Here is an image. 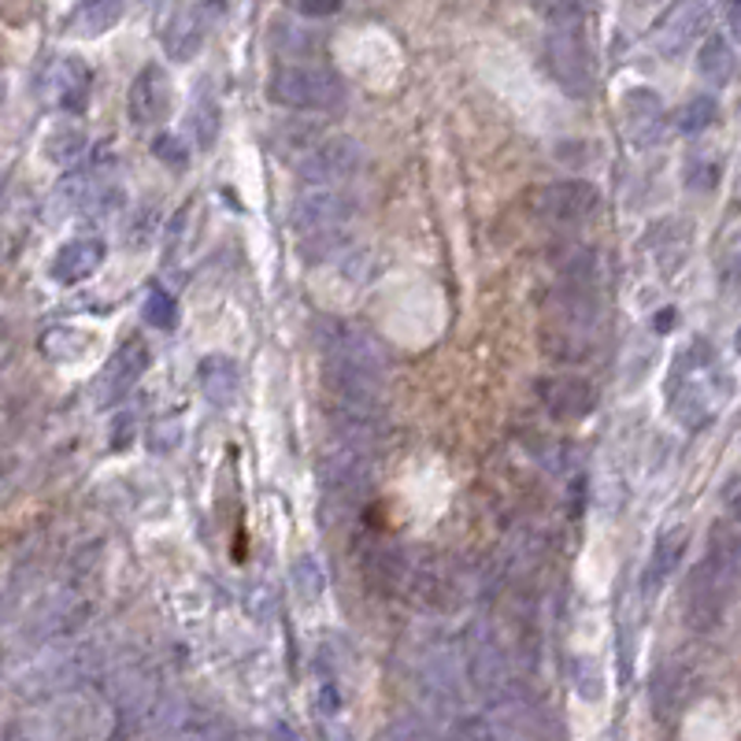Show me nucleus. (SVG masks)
Segmentation results:
<instances>
[{
	"instance_id": "ea45409f",
	"label": "nucleus",
	"mask_w": 741,
	"mask_h": 741,
	"mask_svg": "<svg viewBox=\"0 0 741 741\" xmlns=\"http://www.w3.org/2000/svg\"><path fill=\"white\" fill-rule=\"evenodd\" d=\"M338 8H341L338 0H304V4H297V12L312 15V20H319V15H334Z\"/></svg>"
},
{
	"instance_id": "f257e3e1",
	"label": "nucleus",
	"mask_w": 741,
	"mask_h": 741,
	"mask_svg": "<svg viewBox=\"0 0 741 741\" xmlns=\"http://www.w3.org/2000/svg\"><path fill=\"white\" fill-rule=\"evenodd\" d=\"M741 582V535L727 519H719L708 535V553L686 578V623L698 635H712L727 619Z\"/></svg>"
},
{
	"instance_id": "c85d7f7f",
	"label": "nucleus",
	"mask_w": 741,
	"mask_h": 741,
	"mask_svg": "<svg viewBox=\"0 0 741 741\" xmlns=\"http://www.w3.org/2000/svg\"><path fill=\"white\" fill-rule=\"evenodd\" d=\"M123 20V4L120 0H89V4L75 8L67 20V30L78 38H101L104 30H112Z\"/></svg>"
},
{
	"instance_id": "f03ea898",
	"label": "nucleus",
	"mask_w": 741,
	"mask_h": 741,
	"mask_svg": "<svg viewBox=\"0 0 741 741\" xmlns=\"http://www.w3.org/2000/svg\"><path fill=\"white\" fill-rule=\"evenodd\" d=\"M267 97L286 112L323 115L346 101V86L323 63H275L267 75Z\"/></svg>"
},
{
	"instance_id": "6e6552de",
	"label": "nucleus",
	"mask_w": 741,
	"mask_h": 741,
	"mask_svg": "<svg viewBox=\"0 0 741 741\" xmlns=\"http://www.w3.org/2000/svg\"><path fill=\"white\" fill-rule=\"evenodd\" d=\"M545 71L567 97L593 93V60L582 26H549L545 34Z\"/></svg>"
},
{
	"instance_id": "37998d69",
	"label": "nucleus",
	"mask_w": 741,
	"mask_h": 741,
	"mask_svg": "<svg viewBox=\"0 0 741 741\" xmlns=\"http://www.w3.org/2000/svg\"><path fill=\"white\" fill-rule=\"evenodd\" d=\"M727 30H730V38L741 41V0L727 8Z\"/></svg>"
},
{
	"instance_id": "4be33fe9",
	"label": "nucleus",
	"mask_w": 741,
	"mask_h": 741,
	"mask_svg": "<svg viewBox=\"0 0 741 741\" xmlns=\"http://www.w3.org/2000/svg\"><path fill=\"white\" fill-rule=\"evenodd\" d=\"M104 256H108V246L101 238H71L67 246L56 249V256H52V264H49V275L56 278L60 286H78L101 271Z\"/></svg>"
},
{
	"instance_id": "c9c22d12",
	"label": "nucleus",
	"mask_w": 741,
	"mask_h": 741,
	"mask_svg": "<svg viewBox=\"0 0 741 741\" xmlns=\"http://www.w3.org/2000/svg\"><path fill=\"white\" fill-rule=\"evenodd\" d=\"M575 686H578V693H582L586 701H598L601 698V667L593 664L590 656H578L575 660Z\"/></svg>"
},
{
	"instance_id": "423d86ee",
	"label": "nucleus",
	"mask_w": 741,
	"mask_h": 741,
	"mask_svg": "<svg viewBox=\"0 0 741 741\" xmlns=\"http://www.w3.org/2000/svg\"><path fill=\"white\" fill-rule=\"evenodd\" d=\"M530 215L549 227H578V223L593 219L601 208V193L586 178H556V183H541L527 193Z\"/></svg>"
},
{
	"instance_id": "9b49d317",
	"label": "nucleus",
	"mask_w": 741,
	"mask_h": 741,
	"mask_svg": "<svg viewBox=\"0 0 741 741\" xmlns=\"http://www.w3.org/2000/svg\"><path fill=\"white\" fill-rule=\"evenodd\" d=\"M356 215V201L346 189H304L289 208V223L301 238L315 234H338Z\"/></svg>"
},
{
	"instance_id": "f704fd0d",
	"label": "nucleus",
	"mask_w": 741,
	"mask_h": 741,
	"mask_svg": "<svg viewBox=\"0 0 741 741\" xmlns=\"http://www.w3.org/2000/svg\"><path fill=\"white\" fill-rule=\"evenodd\" d=\"M41 349L49 352L52 360H75L78 352L93 349V338H89V334H78V330H67V327H56L41 338Z\"/></svg>"
},
{
	"instance_id": "1a4fd4ad",
	"label": "nucleus",
	"mask_w": 741,
	"mask_h": 741,
	"mask_svg": "<svg viewBox=\"0 0 741 741\" xmlns=\"http://www.w3.org/2000/svg\"><path fill=\"white\" fill-rule=\"evenodd\" d=\"M364 167V149L349 134H327L309 156L297 164V175L309 189H341Z\"/></svg>"
},
{
	"instance_id": "b1692460",
	"label": "nucleus",
	"mask_w": 741,
	"mask_h": 741,
	"mask_svg": "<svg viewBox=\"0 0 741 741\" xmlns=\"http://www.w3.org/2000/svg\"><path fill=\"white\" fill-rule=\"evenodd\" d=\"M149 370V346L141 338H126L120 349L112 352L104 375H101V397L104 401H120L138 386V378Z\"/></svg>"
},
{
	"instance_id": "a211bd4d",
	"label": "nucleus",
	"mask_w": 741,
	"mask_h": 741,
	"mask_svg": "<svg viewBox=\"0 0 741 741\" xmlns=\"http://www.w3.org/2000/svg\"><path fill=\"white\" fill-rule=\"evenodd\" d=\"M330 427L338 434V445L352 449V453H370V449L386 445L390 438V423H386L382 409H330Z\"/></svg>"
},
{
	"instance_id": "a19ab883",
	"label": "nucleus",
	"mask_w": 741,
	"mask_h": 741,
	"mask_svg": "<svg viewBox=\"0 0 741 741\" xmlns=\"http://www.w3.org/2000/svg\"><path fill=\"white\" fill-rule=\"evenodd\" d=\"M723 519H727L730 527H734L738 535H741V482L727 493V515H723Z\"/></svg>"
},
{
	"instance_id": "49530a36",
	"label": "nucleus",
	"mask_w": 741,
	"mask_h": 741,
	"mask_svg": "<svg viewBox=\"0 0 741 741\" xmlns=\"http://www.w3.org/2000/svg\"><path fill=\"white\" fill-rule=\"evenodd\" d=\"M738 352H741V334H738Z\"/></svg>"
},
{
	"instance_id": "4468645a",
	"label": "nucleus",
	"mask_w": 741,
	"mask_h": 741,
	"mask_svg": "<svg viewBox=\"0 0 741 741\" xmlns=\"http://www.w3.org/2000/svg\"><path fill=\"white\" fill-rule=\"evenodd\" d=\"M497 741H541L545 738V716L535 704V698H527L523 690L508 693L504 701H493L486 712Z\"/></svg>"
},
{
	"instance_id": "6ab92c4d",
	"label": "nucleus",
	"mask_w": 741,
	"mask_h": 741,
	"mask_svg": "<svg viewBox=\"0 0 741 741\" xmlns=\"http://www.w3.org/2000/svg\"><path fill=\"white\" fill-rule=\"evenodd\" d=\"M93 89V71L78 56H56L45 67V97L63 112H83Z\"/></svg>"
},
{
	"instance_id": "7c9ffc66",
	"label": "nucleus",
	"mask_w": 741,
	"mask_h": 741,
	"mask_svg": "<svg viewBox=\"0 0 741 741\" xmlns=\"http://www.w3.org/2000/svg\"><path fill=\"white\" fill-rule=\"evenodd\" d=\"M186 130L193 138V149H212L219 138V104L212 97H193L186 115Z\"/></svg>"
},
{
	"instance_id": "2eb2a0df",
	"label": "nucleus",
	"mask_w": 741,
	"mask_h": 741,
	"mask_svg": "<svg viewBox=\"0 0 741 741\" xmlns=\"http://www.w3.org/2000/svg\"><path fill=\"white\" fill-rule=\"evenodd\" d=\"M538 401L553 419H586L598 412V386L578 375H553L538 382Z\"/></svg>"
},
{
	"instance_id": "58836bf2",
	"label": "nucleus",
	"mask_w": 741,
	"mask_h": 741,
	"mask_svg": "<svg viewBox=\"0 0 741 741\" xmlns=\"http://www.w3.org/2000/svg\"><path fill=\"white\" fill-rule=\"evenodd\" d=\"M716 183H719V167L716 164H701V167L690 171V186L693 189H712Z\"/></svg>"
},
{
	"instance_id": "bb28decb",
	"label": "nucleus",
	"mask_w": 741,
	"mask_h": 741,
	"mask_svg": "<svg viewBox=\"0 0 741 741\" xmlns=\"http://www.w3.org/2000/svg\"><path fill=\"white\" fill-rule=\"evenodd\" d=\"M323 138H327V134H323V126L315 120H282L275 130H271V145H275L278 156L297 160V164H301Z\"/></svg>"
},
{
	"instance_id": "79ce46f5",
	"label": "nucleus",
	"mask_w": 741,
	"mask_h": 741,
	"mask_svg": "<svg viewBox=\"0 0 741 741\" xmlns=\"http://www.w3.org/2000/svg\"><path fill=\"white\" fill-rule=\"evenodd\" d=\"M271 741H301V738H297V730L286 719H275L271 723Z\"/></svg>"
},
{
	"instance_id": "c756f323",
	"label": "nucleus",
	"mask_w": 741,
	"mask_h": 741,
	"mask_svg": "<svg viewBox=\"0 0 741 741\" xmlns=\"http://www.w3.org/2000/svg\"><path fill=\"white\" fill-rule=\"evenodd\" d=\"M86 141L89 138H86V130L78 123H56L49 134H45V156H49L52 164L67 167L86 152Z\"/></svg>"
},
{
	"instance_id": "393cba45",
	"label": "nucleus",
	"mask_w": 741,
	"mask_h": 741,
	"mask_svg": "<svg viewBox=\"0 0 741 741\" xmlns=\"http://www.w3.org/2000/svg\"><path fill=\"white\" fill-rule=\"evenodd\" d=\"M197 382H201V393H204L208 404H215V409H230L241 393L238 360L227 356V352H208L201 364H197Z\"/></svg>"
},
{
	"instance_id": "473e14b6",
	"label": "nucleus",
	"mask_w": 741,
	"mask_h": 741,
	"mask_svg": "<svg viewBox=\"0 0 741 741\" xmlns=\"http://www.w3.org/2000/svg\"><path fill=\"white\" fill-rule=\"evenodd\" d=\"M141 319L156 330H175V323H178L175 297H171L164 286H149V293H145V301H141Z\"/></svg>"
},
{
	"instance_id": "c03bdc74",
	"label": "nucleus",
	"mask_w": 741,
	"mask_h": 741,
	"mask_svg": "<svg viewBox=\"0 0 741 741\" xmlns=\"http://www.w3.org/2000/svg\"><path fill=\"white\" fill-rule=\"evenodd\" d=\"M260 601H275V593L267 590V586H260ZM256 608V598H249V612ZM256 616H264V608H256Z\"/></svg>"
},
{
	"instance_id": "9d476101",
	"label": "nucleus",
	"mask_w": 741,
	"mask_h": 741,
	"mask_svg": "<svg viewBox=\"0 0 741 741\" xmlns=\"http://www.w3.org/2000/svg\"><path fill=\"white\" fill-rule=\"evenodd\" d=\"M319 482L334 504L341 508H360L375 490V472H370V460L364 453H352V449L338 445L334 453L323 456L319 464Z\"/></svg>"
},
{
	"instance_id": "0eeeda50",
	"label": "nucleus",
	"mask_w": 741,
	"mask_h": 741,
	"mask_svg": "<svg viewBox=\"0 0 741 741\" xmlns=\"http://www.w3.org/2000/svg\"><path fill=\"white\" fill-rule=\"evenodd\" d=\"M415 690H419L423 712L434 719L456 716L460 698H464V671L456 664V653L449 645H430L415 671Z\"/></svg>"
},
{
	"instance_id": "cd10ccee",
	"label": "nucleus",
	"mask_w": 741,
	"mask_h": 741,
	"mask_svg": "<svg viewBox=\"0 0 741 741\" xmlns=\"http://www.w3.org/2000/svg\"><path fill=\"white\" fill-rule=\"evenodd\" d=\"M734 71H738V56H734V49H730V41L723 38V34H712L698 52V75L712 89H719L734 78Z\"/></svg>"
},
{
	"instance_id": "5701e85b",
	"label": "nucleus",
	"mask_w": 741,
	"mask_h": 741,
	"mask_svg": "<svg viewBox=\"0 0 741 741\" xmlns=\"http://www.w3.org/2000/svg\"><path fill=\"white\" fill-rule=\"evenodd\" d=\"M686 545H690V530L686 527L660 530V538L653 541V553H649L645 572H641V593H645V598H656V593L667 586V578L679 572Z\"/></svg>"
},
{
	"instance_id": "de8ad7c7",
	"label": "nucleus",
	"mask_w": 741,
	"mask_h": 741,
	"mask_svg": "<svg viewBox=\"0 0 741 741\" xmlns=\"http://www.w3.org/2000/svg\"><path fill=\"white\" fill-rule=\"evenodd\" d=\"M445 741H449V738H445Z\"/></svg>"
},
{
	"instance_id": "ddd939ff",
	"label": "nucleus",
	"mask_w": 741,
	"mask_h": 741,
	"mask_svg": "<svg viewBox=\"0 0 741 741\" xmlns=\"http://www.w3.org/2000/svg\"><path fill=\"white\" fill-rule=\"evenodd\" d=\"M323 386L338 409H382V375L378 370L323 360Z\"/></svg>"
},
{
	"instance_id": "a18cd8bd",
	"label": "nucleus",
	"mask_w": 741,
	"mask_h": 741,
	"mask_svg": "<svg viewBox=\"0 0 741 741\" xmlns=\"http://www.w3.org/2000/svg\"><path fill=\"white\" fill-rule=\"evenodd\" d=\"M734 249H738V256H741V234H738V241H734Z\"/></svg>"
},
{
	"instance_id": "2f4dec72",
	"label": "nucleus",
	"mask_w": 741,
	"mask_h": 741,
	"mask_svg": "<svg viewBox=\"0 0 741 741\" xmlns=\"http://www.w3.org/2000/svg\"><path fill=\"white\" fill-rule=\"evenodd\" d=\"M289 582H293V593L304 604H315V601L323 598V590H327V575H323V564L312 553H304V556L293 560V567H289Z\"/></svg>"
},
{
	"instance_id": "dca6fc26",
	"label": "nucleus",
	"mask_w": 741,
	"mask_h": 741,
	"mask_svg": "<svg viewBox=\"0 0 741 741\" xmlns=\"http://www.w3.org/2000/svg\"><path fill=\"white\" fill-rule=\"evenodd\" d=\"M171 78L160 63H145V67L134 75L130 83V97H126V112H130L134 126H156L167 120L171 112Z\"/></svg>"
},
{
	"instance_id": "412c9836",
	"label": "nucleus",
	"mask_w": 741,
	"mask_h": 741,
	"mask_svg": "<svg viewBox=\"0 0 741 741\" xmlns=\"http://www.w3.org/2000/svg\"><path fill=\"white\" fill-rule=\"evenodd\" d=\"M708 20H712V12L704 4H675L671 12L653 26L656 52L660 56H682V52L708 30Z\"/></svg>"
},
{
	"instance_id": "7ed1b4c3",
	"label": "nucleus",
	"mask_w": 741,
	"mask_h": 741,
	"mask_svg": "<svg viewBox=\"0 0 741 741\" xmlns=\"http://www.w3.org/2000/svg\"><path fill=\"white\" fill-rule=\"evenodd\" d=\"M464 664H467V682L486 704L504 701L508 693L519 690L512 671V656L504 649L501 635L490 619H475L464 630Z\"/></svg>"
},
{
	"instance_id": "72a5a7b5",
	"label": "nucleus",
	"mask_w": 741,
	"mask_h": 741,
	"mask_svg": "<svg viewBox=\"0 0 741 741\" xmlns=\"http://www.w3.org/2000/svg\"><path fill=\"white\" fill-rule=\"evenodd\" d=\"M716 120H719L716 97L701 93V97H690V101L679 108V115H675V126H679L682 134H701V130H708V126L716 123Z\"/></svg>"
},
{
	"instance_id": "e433bc0d",
	"label": "nucleus",
	"mask_w": 741,
	"mask_h": 741,
	"mask_svg": "<svg viewBox=\"0 0 741 741\" xmlns=\"http://www.w3.org/2000/svg\"><path fill=\"white\" fill-rule=\"evenodd\" d=\"M449 741H497L490 723H486V716H464L456 719L453 734H449Z\"/></svg>"
},
{
	"instance_id": "4c0bfd02",
	"label": "nucleus",
	"mask_w": 741,
	"mask_h": 741,
	"mask_svg": "<svg viewBox=\"0 0 741 741\" xmlns=\"http://www.w3.org/2000/svg\"><path fill=\"white\" fill-rule=\"evenodd\" d=\"M152 152H156L164 164H175V167H183L186 164V149H183V141L178 138H171V134H160L156 141H152Z\"/></svg>"
},
{
	"instance_id": "f3484780",
	"label": "nucleus",
	"mask_w": 741,
	"mask_h": 741,
	"mask_svg": "<svg viewBox=\"0 0 741 741\" xmlns=\"http://www.w3.org/2000/svg\"><path fill=\"white\" fill-rule=\"evenodd\" d=\"M619 115H623V130H627L630 145H638V149H649V145H656L664 138L667 112H664V101H660L653 89H645V86L627 89L619 101Z\"/></svg>"
},
{
	"instance_id": "aec40b11",
	"label": "nucleus",
	"mask_w": 741,
	"mask_h": 741,
	"mask_svg": "<svg viewBox=\"0 0 741 741\" xmlns=\"http://www.w3.org/2000/svg\"><path fill=\"white\" fill-rule=\"evenodd\" d=\"M364 575L370 590H378V598H404V586L412 575V553L393 545V541H378L364 553Z\"/></svg>"
},
{
	"instance_id": "a878e982",
	"label": "nucleus",
	"mask_w": 741,
	"mask_h": 741,
	"mask_svg": "<svg viewBox=\"0 0 741 741\" xmlns=\"http://www.w3.org/2000/svg\"><path fill=\"white\" fill-rule=\"evenodd\" d=\"M690 693H693V671L682 660H671V664L660 667L653 675V686H649V701H653V712L660 719H671L675 712H682Z\"/></svg>"
},
{
	"instance_id": "39448f33",
	"label": "nucleus",
	"mask_w": 741,
	"mask_h": 741,
	"mask_svg": "<svg viewBox=\"0 0 741 741\" xmlns=\"http://www.w3.org/2000/svg\"><path fill=\"white\" fill-rule=\"evenodd\" d=\"M104 693L112 698L115 708L141 723L164 701L160 671L141 653H126V656H115L112 664H104Z\"/></svg>"
},
{
	"instance_id": "f8f14e48",
	"label": "nucleus",
	"mask_w": 741,
	"mask_h": 741,
	"mask_svg": "<svg viewBox=\"0 0 741 741\" xmlns=\"http://www.w3.org/2000/svg\"><path fill=\"white\" fill-rule=\"evenodd\" d=\"M219 8L212 4H178L171 8V15L160 26V45H164L167 60L189 63L197 52L204 49V38L212 30V20Z\"/></svg>"
},
{
	"instance_id": "20e7f679",
	"label": "nucleus",
	"mask_w": 741,
	"mask_h": 741,
	"mask_svg": "<svg viewBox=\"0 0 741 741\" xmlns=\"http://www.w3.org/2000/svg\"><path fill=\"white\" fill-rule=\"evenodd\" d=\"M112 734V704L97 693H63L38 716L41 741H104Z\"/></svg>"
}]
</instances>
